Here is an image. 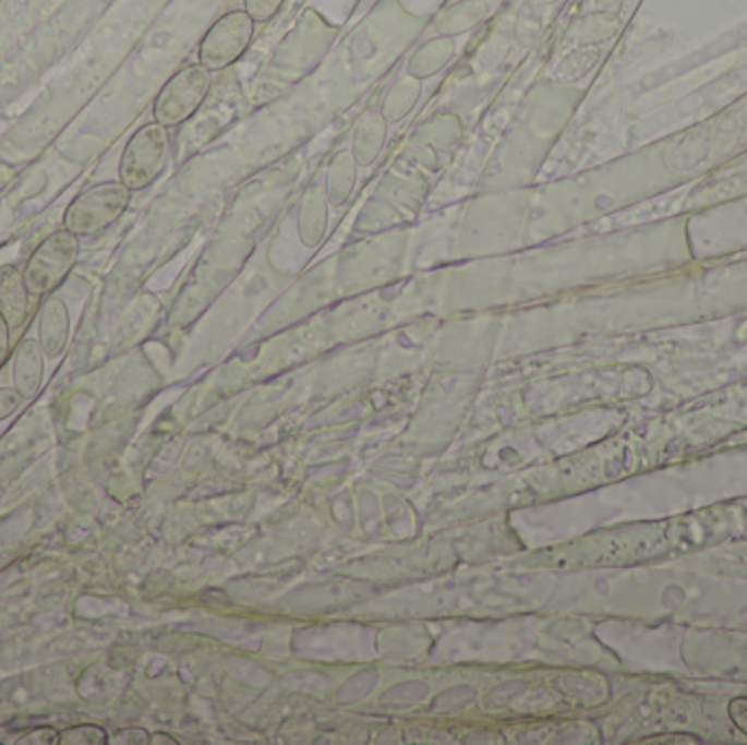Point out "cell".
Masks as SVG:
<instances>
[{"instance_id": "6da1fadb", "label": "cell", "mask_w": 747, "mask_h": 745, "mask_svg": "<svg viewBox=\"0 0 747 745\" xmlns=\"http://www.w3.org/2000/svg\"><path fill=\"white\" fill-rule=\"evenodd\" d=\"M132 191L121 180H108L82 191L67 208L62 228L80 239L97 237L112 228L130 208Z\"/></svg>"}, {"instance_id": "7a4b0ae2", "label": "cell", "mask_w": 747, "mask_h": 745, "mask_svg": "<svg viewBox=\"0 0 747 745\" xmlns=\"http://www.w3.org/2000/svg\"><path fill=\"white\" fill-rule=\"evenodd\" d=\"M171 160V134L165 125L152 121L138 128L128 141L121 163L119 180L132 191H145L156 184Z\"/></svg>"}, {"instance_id": "3957f363", "label": "cell", "mask_w": 747, "mask_h": 745, "mask_svg": "<svg viewBox=\"0 0 747 745\" xmlns=\"http://www.w3.org/2000/svg\"><path fill=\"white\" fill-rule=\"evenodd\" d=\"M82 252V239L67 228L51 232L27 259L23 276L32 298L51 296L73 272Z\"/></svg>"}, {"instance_id": "277c9868", "label": "cell", "mask_w": 747, "mask_h": 745, "mask_svg": "<svg viewBox=\"0 0 747 745\" xmlns=\"http://www.w3.org/2000/svg\"><path fill=\"white\" fill-rule=\"evenodd\" d=\"M213 88V73L200 62L180 69L158 93L154 101V121L167 130L191 121Z\"/></svg>"}, {"instance_id": "5b68a950", "label": "cell", "mask_w": 747, "mask_h": 745, "mask_svg": "<svg viewBox=\"0 0 747 745\" xmlns=\"http://www.w3.org/2000/svg\"><path fill=\"white\" fill-rule=\"evenodd\" d=\"M337 29L328 25L315 10H309L296 29L280 43L274 53L272 67L289 77H298L330 49Z\"/></svg>"}, {"instance_id": "8992f818", "label": "cell", "mask_w": 747, "mask_h": 745, "mask_svg": "<svg viewBox=\"0 0 747 745\" xmlns=\"http://www.w3.org/2000/svg\"><path fill=\"white\" fill-rule=\"evenodd\" d=\"M256 36V23L245 10L224 14L200 43V64L210 73H221L237 64Z\"/></svg>"}, {"instance_id": "52a82bcc", "label": "cell", "mask_w": 747, "mask_h": 745, "mask_svg": "<svg viewBox=\"0 0 747 745\" xmlns=\"http://www.w3.org/2000/svg\"><path fill=\"white\" fill-rule=\"evenodd\" d=\"M45 350L38 339L25 337L16 346L14 361H12V381L19 394L25 400H32L38 396L45 383Z\"/></svg>"}, {"instance_id": "ba28073f", "label": "cell", "mask_w": 747, "mask_h": 745, "mask_svg": "<svg viewBox=\"0 0 747 745\" xmlns=\"http://www.w3.org/2000/svg\"><path fill=\"white\" fill-rule=\"evenodd\" d=\"M38 341L51 361L67 352L71 341V311L62 298H49L45 302L38 320Z\"/></svg>"}, {"instance_id": "9c48e42d", "label": "cell", "mask_w": 747, "mask_h": 745, "mask_svg": "<svg viewBox=\"0 0 747 745\" xmlns=\"http://www.w3.org/2000/svg\"><path fill=\"white\" fill-rule=\"evenodd\" d=\"M387 136H389V123L385 121L381 110L363 112L354 125L352 145H350V152L357 165L372 167L381 158L387 145Z\"/></svg>"}, {"instance_id": "30bf717a", "label": "cell", "mask_w": 747, "mask_h": 745, "mask_svg": "<svg viewBox=\"0 0 747 745\" xmlns=\"http://www.w3.org/2000/svg\"><path fill=\"white\" fill-rule=\"evenodd\" d=\"M490 16V5L483 0H457L439 10L433 19V29L444 38H459L481 27Z\"/></svg>"}, {"instance_id": "8fae6325", "label": "cell", "mask_w": 747, "mask_h": 745, "mask_svg": "<svg viewBox=\"0 0 747 745\" xmlns=\"http://www.w3.org/2000/svg\"><path fill=\"white\" fill-rule=\"evenodd\" d=\"M32 293L27 289L23 269L14 265L0 267V315H3L14 331L23 328L29 315Z\"/></svg>"}, {"instance_id": "7c38bea8", "label": "cell", "mask_w": 747, "mask_h": 745, "mask_svg": "<svg viewBox=\"0 0 747 745\" xmlns=\"http://www.w3.org/2000/svg\"><path fill=\"white\" fill-rule=\"evenodd\" d=\"M457 56V43L455 38H444V36H435L431 40H426L424 45H420L415 49V53L409 58L407 62V75L426 82L437 77L444 69H448V64L455 60Z\"/></svg>"}, {"instance_id": "4fadbf2b", "label": "cell", "mask_w": 747, "mask_h": 745, "mask_svg": "<svg viewBox=\"0 0 747 745\" xmlns=\"http://www.w3.org/2000/svg\"><path fill=\"white\" fill-rule=\"evenodd\" d=\"M328 197L320 184L306 189L298 206V232L306 245H317L328 230Z\"/></svg>"}, {"instance_id": "5bb4252c", "label": "cell", "mask_w": 747, "mask_h": 745, "mask_svg": "<svg viewBox=\"0 0 747 745\" xmlns=\"http://www.w3.org/2000/svg\"><path fill=\"white\" fill-rule=\"evenodd\" d=\"M359 165L352 156V152H339L326 167V176H324V193L328 197V204L339 208L344 204H348V200L352 197L354 189H357V180H359Z\"/></svg>"}, {"instance_id": "9a60e30c", "label": "cell", "mask_w": 747, "mask_h": 745, "mask_svg": "<svg viewBox=\"0 0 747 745\" xmlns=\"http://www.w3.org/2000/svg\"><path fill=\"white\" fill-rule=\"evenodd\" d=\"M420 99H422V82L405 73L385 93L383 104H381V115L385 117L389 125H398L413 115Z\"/></svg>"}, {"instance_id": "2e32d148", "label": "cell", "mask_w": 747, "mask_h": 745, "mask_svg": "<svg viewBox=\"0 0 747 745\" xmlns=\"http://www.w3.org/2000/svg\"><path fill=\"white\" fill-rule=\"evenodd\" d=\"M418 136L429 149L453 152L463 139V123L457 115H450V112L437 115L420 130Z\"/></svg>"}, {"instance_id": "e0dca14e", "label": "cell", "mask_w": 747, "mask_h": 745, "mask_svg": "<svg viewBox=\"0 0 747 745\" xmlns=\"http://www.w3.org/2000/svg\"><path fill=\"white\" fill-rule=\"evenodd\" d=\"M614 32H616V19L612 14L597 12V14H590V16L581 19L573 27L570 38L575 43H579L581 47H586V45H597V43L607 40Z\"/></svg>"}, {"instance_id": "ac0fdd59", "label": "cell", "mask_w": 747, "mask_h": 745, "mask_svg": "<svg viewBox=\"0 0 747 745\" xmlns=\"http://www.w3.org/2000/svg\"><path fill=\"white\" fill-rule=\"evenodd\" d=\"M597 60H599V49L594 45L579 47L557 64L555 75L564 82H575V80L583 77L594 67Z\"/></svg>"}, {"instance_id": "d6986e66", "label": "cell", "mask_w": 747, "mask_h": 745, "mask_svg": "<svg viewBox=\"0 0 747 745\" xmlns=\"http://www.w3.org/2000/svg\"><path fill=\"white\" fill-rule=\"evenodd\" d=\"M108 738V730L97 723H75L60 732V745H101Z\"/></svg>"}, {"instance_id": "ffe728a7", "label": "cell", "mask_w": 747, "mask_h": 745, "mask_svg": "<svg viewBox=\"0 0 747 745\" xmlns=\"http://www.w3.org/2000/svg\"><path fill=\"white\" fill-rule=\"evenodd\" d=\"M285 3L287 0H243V10L256 25H265L280 14Z\"/></svg>"}, {"instance_id": "44dd1931", "label": "cell", "mask_w": 747, "mask_h": 745, "mask_svg": "<svg viewBox=\"0 0 747 745\" xmlns=\"http://www.w3.org/2000/svg\"><path fill=\"white\" fill-rule=\"evenodd\" d=\"M19 745H60V732L51 725H36L27 734H23Z\"/></svg>"}, {"instance_id": "7402d4cb", "label": "cell", "mask_w": 747, "mask_h": 745, "mask_svg": "<svg viewBox=\"0 0 747 745\" xmlns=\"http://www.w3.org/2000/svg\"><path fill=\"white\" fill-rule=\"evenodd\" d=\"M25 398L19 394L16 387H0V422L14 416L23 407Z\"/></svg>"}, {"instance_id": "603a6c76", "label": "cell", "mask_w": 747, "mask_h": 745, "mask_svg": "<svg viewBox=\"0 0 747 745\" xmlns=\"http://www.w3.org/2000/svg\"><path fill=\"white\" fill-rule=\"evenodd\" d=\"M727 719L740 734L747 736V697L738 695L727 701Z\"/></svg>"}, {"instance_id": "cb8c5ba5", "label": "cell", "mask_w": 747, "mask_h": 745, "mask_svg": "<svg viewBox=\"0 0 747 745\" xmlns=\"http://www.w3.org/2000/svg\"><path fill=\"white\" fill-rule=\"evenodd\" d=\"M147 732L141 730V728H123V730H117L115 734H110L108 743L112 745H128V743H147Z\"/></svg>"}, {"instance_id": "d4e9b609", "label": "cell", "mask_w": 747, "mask_h": 745, "mask_svg": "<svg viewBox=\"0 0 747 745\" xmlns=\"http://www.w3.org/2000/svg\"><path fill=\"white\" fill-rule=\"evenodd\" d=\"M10 350H12V328H10L8 320L0 315V368L5 365Z\"/></svg>"}, {"instance_id": "484cf974", "label": "cell", "mask_w": 747, "mask_h": 745, "mask_svg": "<svg viewBox=\"0 0 747 745\" xmlns=\"http://www.w3.org/2000/svg\"><path fill=\"white\" fill-rule=\"evenodd\" d=\"M642 743H699L697 736H690L688 732H671V734H655L644 738Z\"/></svg>"}, {"instance_id": "4316f807", "label": "cell", "mask_w": 747, "mask_h": 745, "mask_svg": "<svg viewBox=\"0 0 747 745\" xmlns=\"http://www.w3.org/2000/svg\"><path fill=\"white\" fill-rule=\"evenodd\" d=\"M594 5H597L599 12L616 16L621 12V8H623V0H594Z\"/></svg>"}, {"instance_id": "83f0119b", "label": "cell", "mask_w": 747, "mask_h": 745, "mask_svg": "<svg viewBox=\"0 0 747 745\" xmlns=\"http://www.w3.org/2000/svg\"><path fill=\"white\" fill-rule=\"evenodd\" d=\"M483 3H487V0H483Z\"/></svg>"}]
</instances>
